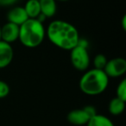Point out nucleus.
<instances>
[{"label": "nucleus", "instance_id": "obj_20", "mask_svg": "<svg viewBox=\"0 0 126 126\" xmlns=\"http://www.w3.org/2000/svg\"><path fill=\"white\" fill-rule=\"evenodd\" d=\"M55 1H61V2H67L68 0H55Z\"/></svg>", "mask_w": 126, "mask_h": 126}, {"label": "nucleus", "instance_id": "obj_3", "mask_svg": "<svg viewBox=\"0 0 126 126\" xmlns=\"http://www.w3.org/2000/svg\"><path fill=\"white\" fill-rule=\"evenodd\" d=\"M46 36V30L42 23L36 19L29 18L19 26V38L23 46L27 47H36L42 43Z\"/></svg>", "mask_w": 126, "mask_h": 126}, {"label": "nucleus", "instance_id": "obj_2", "mask_svg": "<svg viewBox=\"0 0 126 126\" xmlns=\"http://www.w3.org/2000/svg\"><path fill=\"white\" fill-rule=\"evenodd\" d=\"M109 84V77L104 70L93 68L85 72L79 80V88L86 95L101 94L106 90Z\"/></svg>", "mask_w": 126, "mask_h": 126}, {"label": "nucleus", "instance_id": "obj_14", "mask_svg": "<svg viewBox=\"0 0 126 126\" xmlns=\"http://www.w3.org/2000/svg\"><path fill=\"white\" fill-rule=\"evenodd\" d=\"M107 59L105 55L102 54H98L93 59V65H94V68L100 69V70H104L105 65L107 63Z\"/></svg>", "mask_w": 126, "mask_h": 126}, {"label": "nucleus", "instance_id": "obj_4", "mask_svg": "<svg viewBox=\"0 0 126 126\" xmlns=\"http://www.w3.org/2000/svg\"><path fill=\"white\" fill-rule=\"evenodd\" d=\"M70 51L71 63L74 68L79 71L87 70L90 65V55L87 47L77 44Z\"/></svg>", "mask_w": 126, "mask_h": 126}, {"label": "nucleus", "instance_id": "obj_15", "mask_svg": "<svg viewBox=\"0 0 126 126\" xmlns=\"http://www.w3.org/2000/svg\"><path fill=\"white\" fill-rule=\"evenodd\" d=\"M116 94H117V98H120V99L126 101V79H124L119 85L117 86V90H116Z\"/></svg>", "mask_w": 126, "mask_h": 126}, {"label": "nucleus", "instance_id": "obj_8", "mask_svg": "<svg viewBox=\"0 0 126 126\" xmlns=\"http://www.w3.org/2000/svg\"><path fill=\"white\" fill-rule=\"evenodd\" d=\"M14 56L13 48L10 43L0 41V68H4L11 63Z\"/></svg>", "mask_w": 126, "mask_h": 126}, {"label": "nucleus", "instance_id": "obj_18", "mask_svg": "<svg viewBox=\"0 0 126 126\" xmlns=\"http://www.w3.org/2000/svg\"><path fill=\"white\" fill-rule=\"evenodd\" d=\"M84 110L86 111V113L89 115L90 117H93L94 115H96L97 114V111H96V109L94 108L93 106H92V105H86V106L84 107Z\"/></svg>", "mask_w": 126, "mask_h": 126}, {"label": "nucleus", "instance_id": "obj_5", "mask_svg": "<svg viewBox=\"0 0 126 126\" xmlns=\"http://www.w3.org/2000/svg\"><path fill=\"white\" fill-rule=\"evenodd\" d=\"M104 71L109 78H117L126 73V61L124 58H114L107 61Z\"/></svg>", "mask_w": 126, "mask_h": 126}, {"label": "nucleus", "instance_id": "obj_9", "mask_svg": "<svg viewBox=\"0 0 126 126\" xmlns=\"http://www.w3.org/2000/svg\"><path fill=\"white\" fill-rule=\"evenodd\" d=\"M67 121L70 124H74V125L77 126H82V125H86L87 122L89 121V119L91 117H89L86 111L84 110V108L82 109H75L73 110L67 114Z\"/></svg>", "mask_w": 126, "mask_h": 126}, {"label": "nucleus", "instance_id": "obj_19", "mask_svg": "<svg viewBox=\"0 0 126 126\" xmlns=\"http://www.w3.org/2000/svg\"><path fill=\"white\" fill-rule=\"evenodd\" d=\"M122 28L124 30H126V16H123L122 19Z\"/></svg>", "mask_w": 126, "mask_h": 126}, {"label": "nucleus", "instance_id": "obj_11", "mask_svg": "<svg viewBox=\"0 0 126 126\" xmlns=\"http://www.w3.org/2000/svg\"><path fill=\"white\" fill-rule=\"evenodd\" d=\"M24 10L29 18L36 19L41 14V7L39 0H28L24 5Z\"/></svg>", "mask_w": 126, "mask_h": 126}, {"label": "nucleus", "instance_id": "obj_21", "mask_svg": "<svg viewBox=\"0 0 126 126\" xmlns=\"http://www.w3.org/2000/svg\"><path fill=\"white\" fill-rule=\"evenodd\" d=\"M0 41H1V26H0Z\"/></svg>", "mask_w": 126, "mask_h": 126}, {"label": "nucleus", "instance_id": "obj_6", "mask_svg": "<svg viewBox=\"0 0 126 126\" xmlns=\"http://www.w3.org/2000/svg\"><path fill=\"white\" fill-rule=\"evenodd\" d=\"M19 38V26L7 22L1 27V40L11 44Z\"/></svg>", "mask_w": 126, "mask_h": 126}, {"label": "nucleus", "instance_id": "obj_1", "mask_svg": "<svg viewBox=\"0 0 126 126\" xmlns=\"http://www.w3.org/2000/svg\"><path fill=\"white\" fill-rule=\"evenodd\" d=\"M46 35L54 46L65 50H71L78 44V30L70 23L63 20L51 22L46 30Z\"/></svg>", "mask_w": 126, "mask_h": 126}, {"label": "nucleus", "instance_id": "obj_7", "mask_svg": "<svg viewBox=\"0 0 126 126\" xmlns=\"http://www.w3.org/2000/svg\"><path fill=\"white\" fill-rule=\"evenodd\" d=\"M29 19V16L25 11L24 8L21 6H15L11 8L7 13V20L18 26L23 24Z\"/></svg>", "mask_w": 126, "mask_h": 126}, {"label": "nucleus", "instance_id": "obj_10", "mask_svg": "<svg viewBox=\"0 0 126 126\" xmlns=\"http://www.w3.org/2000/svg\"><path fill=\"white\" fill-rule=\"evenodd\" d=\"M41 13L47 18L54 16L57 11V4L55 0H39Z\"/></svg>", "mask_w": 126, "mask_h": 126}, {"label": "nucleus", "instance_id": "obj_16", "mask_svg": "<svg viewBox=\"0 0 126 126\" xmlns=\"http://www.w3.org/2000/svg\"><path fill=\"white\" fill-rule=\"evenodd\" d=\"M10 93V86L6 82L0 80V98H4Z\"/></svg>", "mask_w": 126, "mask_h": 126}, {"label": "nucleus", "instance_id": "obj_13", "mask_svg": "<svg viewBox=\"0 0 126 126\" xmlns=\"http://www.w3.org/2000/svg\"><path fill=\"white\" fill-rule=\"evenodd\" d=\"M86 126H114L110 118L101 114H96L89 119Z\"/></svg>", "mask_w": 126, "mask_h": 126}, {"label": "nucleus", "instance_id": "obj_17", "mask_svg": "<svg viewBox=\"0 0 126 126\" xmlns=\"http://www.w3.org/2000/svg\"><path fill=\"white\" fill-rule=\"evenodd\" d=\"M19 0H0V7H9L16 4Z\"/></svg>", "mask_w": 126, "mask_h": 126}, {"label": "nucleus", "instance_id": "obj_12", "mask_svg": "<svg viewBox=\"0 0 126 126\" xmlns=\"http://www.w3.org/2000/svg\"><path fill=\"white\" fill-rule=\"evenodd\" d=\"M109 112L111 115L114 116H118L124 112V109H125V101L120 99L118 98H114L109 103Z\"/></svg>", "mask_w": 126, "mask_h": 126}]
</instances>
